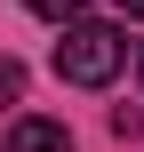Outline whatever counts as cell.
Here are the masks:
<instances>
[{"label": "cell", "instance_id": "1", "mask_svg": "<svg viewBox=\"0 0 144 152\" xmlns=\"http://www.w3.org/2000/svg\"><path fill=\"white\" fill-rule=\"evenodd\" d=\"M128 64V32H112V24H64V40H56V80H72V88H104L112 72Z\"/></svg>", "mask_w": 144, "mask_h": 152}, {"label": "cell", "instance_id": "2", "mask_svg": "<svg viewBox=\"0 0 144 152\" xmlns=\"http://www.w3.org/2000/svg\"><path fill=\"white\" fill-rule=\"evenodd\" d=\"M8 152H72V128H64V120H40V112H24V120L8 128Z\"/></svg>", "mask_w": 144, "mask_h": 152}, {"label": "cell", "instance_id": "3", "mask_svg": "<svg viewBox=\"0 0 144 152\" xmlns=\"http://www.w3.org/2000/svg\"><path fill=\"white\" fill-rule=\"evenodd\" d=\"M16 96H24V64H16V56H0V104H16Z\"/></svg>", "mask_w": 144, "mask_h": 152}, {"label": "cell", "instance_id": "4", "mask_svg": "<svg viewBox=\"0 0 144 152\" xmlns=\"http://www.w3.org/2000/svg\"><path fill=\"white\" fill-rule=\"evenodd\" d=\"M80 8L88 0H32V16H64V24H80Z\"/></svg>", "mask_w": 144, "mask_h": 152}, {"label": "cell", "instance_id": "5", "mask_svg": "<svg viewBox=\"0 0 144 152\" xmlns=\"http://www.w3.org/2000/svg\"><path fill=\"white\" fill-rule=\"evenodd\" d=\"M120 8H128V16H144V0H120Z\"/></svg>", "mask_w": 144, "mask_h": 152}, {"label": "cell", "instance_id": "6", "mask_svg": "<svg viewBox=\"0 0 144 152\" xmlns=\"http://www.w3.org/2000/svg\"><path fill=\"white\" fill-rule=\"evenodd\" d=\"M136 80H144V40H136Z\"/></svg>", "mask_w": 144, "mask_h": 152}]
</instances>
